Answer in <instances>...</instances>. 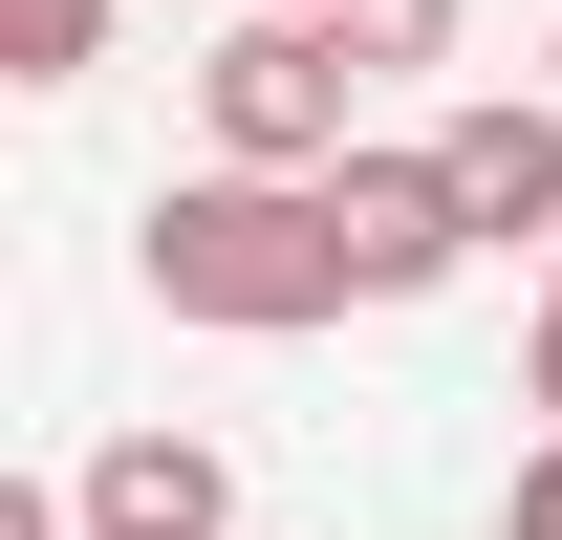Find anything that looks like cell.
<instances>
[{
  "instance_id": "277c9868",
  "label": "cell",
  "mask_w": 562,
  "mask_h": 540,
  "mask_svg": "<svg viewBox=\"0 0 562 540\" xmlns=\"http://www.w3.org/2000/svg\"><path fill=\"white\" fill-rule=\"evenodd\" d=\"M325 238H347V303H432V281L476 260L454 195H432V151H347V173H325Z\"/></svg>"
},
{
  "instance_id": "7a4b0ae2",
  "label": "cell",
  "mask_w": 562,
  "mask_h": 540,
  "mask_svg": "<svg viewBox=\"0 0 562 540\" xmlns=\"http://www.w3.org/2000/svg\"><path fill=\"white\" fill-rule=\"evenodd\" d=\"M347 87H368V44L347 22H216L195 44V131H216V173H347Z\"/></svg>"
},
{
  "instance_id": "5b68a950",
  "label": "cell",
  "mask_w": 562,
  "mask_h": 540,
  "mask_svg": "<svg viewBox=\"0 0 562 540\" xmlns=\"http://www.w3.org/2000/svg\"><path fill=\"white\" fill-rule=\"evenodd\" d=\"M87 540H238V454L216 432H109L87 454Z\"/></svg>"
},
{
  "instance_id": "9c48e42d",
  "label": "cell",
  "mask_w": 562,
  "mask_h": 540,
  "mask_svg": "<svg viewBox=\"0 0 562 540\" xmlns=\"http://www.w3.org/2000/svg\"><path fill=\"white\" fill-rule=\"evenodd\" d=\"M541 432H562V260H541Z\"/></svg>"
},
{
  "instance_id": "8fae6325",
  "label": "cell",
  "mask_w": 562,
  "mask_h": 540,
  "mask_svg": "<svg viewBox=\"0 0 562 540\" xmlns=\"http://www.w3.org/2000/svg\"><path fill=\"white\" fill-rule=\"evenodd\" d=\"M541 87H562V66H541Z\"/></svg>"
},
{
  "instance_id": "8992f818",
  "label": "cell",
  "mask_w": 562,
  "mask_h": 540,
  "mask_svg": "<svg viewBox=\"0 0 562 540\" xmlns=\"http://www.w3.org/2000/svg\"><path fill=\"white\" fill-rule=\"evenodd\" d=\"M0 44H22V87H87L109 66V0H0Z\"/></svg>"
},
{
  "instance_id": "30bf717a",
  "label": "cell",
  "mask_w": 562,
  "mask_h": 540,
  "mask_svg": "<svg viewBox=\"0 0 562 540\" xmlns=\"http://www.w3.org/2000/svg\"><path fill=\"white\" fill-rule=\"evenodd\" d=\"M238 22H347V0H238Z\"/></svg>"
},
{
  "instance_id": "52a82bcc",
  "label": "cell",
  "mask_w": 562,
  "mask_h": 540,
  "mask_svg": "<svg viewBox=\"0 0 562 540\" xmlns=\"http://www.w3.org/2000/svg\"><path fill=\"white\" fill-rule=\"evenodd\" d=\"M454 22H476V0H347V44H368V66H454Z\"/></svg>"
},
{
  "instance_id": "ba28073f",
  "label": "cell",
  "mask_w": 562,
  "mask_h": 540,
  "mask_svg": "<svg viewBox=\"0 0 562 540\" xmlns=\"http://www.w3.org/2000/svg\"><path fill=\"white\" fill-rule=\"evenodd\" d=\"M497 540H562V432L519 454V497H497Z\"/></svg>"
},
{
  "instance_id": "3957f363",
  "label": "cell",
  "mask_w": 562,
  "mask_h": 540,
  "mask_svg": "<svg viewBox=\"0 0 562 540\" xmlns=\"http://www.w3.org/2000/svg\"><path fill=\"white\" fill-rule=\"evenodd\" d=\"M432 195L476 260H562V87H476V109H432Z\"/></svg>"
},
{
  "instance_id": "6da1fadb",
  "label": "cell",
  "mask_w": 562,
  "mask_h": 540,
  "mask_svg": "<svg viewBox=\"0 0 562 540\" xmlns=\"http://www.w3.org/2000/svg\"><path fill=\"white\" fill-rule=\"evenodd\" d=\"M131 281L216 346H303L347 325V238H325V173H173L131 216Z\"/></svg>"
}]
</instances>
